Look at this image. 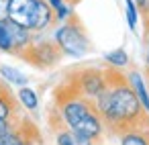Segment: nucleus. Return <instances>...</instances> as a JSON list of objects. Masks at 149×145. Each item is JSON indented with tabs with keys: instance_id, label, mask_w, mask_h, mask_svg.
<instances>
[{
	"instance_id": "obj_17",
	"label": "nucleus",
	"mask_w": 149,
	"mask_h": 145,
	"mask_svg": "<svg viewBox=\"0 0 149 145\" xmlns=\"http://www.w3.org/2000/svg\"><path fill=\"white\" fill-rule=\"evenodd\" d=\"M139 15H143L145 19V25H147V33H149V0H133Z\"/></svg>"
},
{
	"instance_id": "obj_7",
	"label": "nucleus",
	"mask_w": 149,
	"mask_h": 145,
	"mask_svg": "<svg viewBox=\"0 0 149 145\" xmlns=\"http://www.w3.org/2000/svg\"><path fill=\"white\" fill-rule=\"evenodd\" d=\"M6 27H8V35H10V45H13V53L23 55L25 49L33 43V33L17 23H10L6 19Z\"/></svg>"
},
{
	"instance_id": "obj_19",
	"label": "nucleus",
	"mask_w": 149,
	"mask_h": 145,
	"mask_svg": "<svg viewBox=\"0 0 149 145\" xmlns=\"http://www.w3.org/2000/svg\"><path fill=\"white\" fill-rule=\"evenodd\" d=\"M72 135H74V145H94V141L88 139V137H82V135H76V133H72Z\"/></svg>"
},
{
	"instance_id": "obj_18",
	"label": "nucleus",
	"mask_w": 149,
	"mask_h": 145,
	"mask_svg": "<svg viewBox=\"0 0 149 145\" xmlns=\"http://www.w3.org/2000/svg\"><path fill=\"white\" fill-rule=\"evenodd\" d=\"M15 127H17L15 125V119H0V137L6 135V133H10Z\"/></svg>"
},
{
	"instance_id": "obj_1",
	"label": "nucleus",
	"mask_w": 149,
	"mask_h": 145,
	"mask_svg": "<svg viewBox=\"0 0 149 145\" xmlns=\"http://www.w3.org/2000/svg\"><path fill=\"white\" fill-rule=\"evenodd\" d=\"M92 102L110 133L118 135L131 127L149 125V112L141 106L139 98L127 84V78H123L114 70L108 72L106 88Z\"/></svg>"
},
{
	"instance_id": "obj_8",
	"label": "nucleus",
	"mask_w": 149,
	"mask_h": 145,
	"mask_svg": "<svg viewBox=\"0 0 149 145\" xmlns=\"http://www.w3.org/2000/svg\"><path fill=\"white\" fill-rule=\"evenodd\" d=\"M127 84L131 86V90H133V92H135V96L139 98L141 106L149 112V88H147V84H145L143 76H141L137 70H131V72L127 74Z\"/></svg>"
},
{
	"instance_id": "obj_20",
	"label": "nucleus",
	"mask_w": 149,
	"mask_h": 145,
	"mask_svg": "<svg viewBox=\"0 0 149 145\" xmlns=\"http://www.w3.org/2000/svg\"><path fill=\"white\" fill-rule=\"evenodd\" d=\"M8 2H10V0H0V19H6V13H8Z\"/></svg>"
},
{
	"instance_id": "obj_3",
	"label": "nucleus",
	"mask_w": 149,
	"mask_h": 145,
	"mask_svg": "<svg viewBox=\"0 0 149 145\" xmlns=\"http://www.w3.org/2000/svg\"><path fill=\"white\" fill-rule=\"evenodd\" d=\"M106 84H108V72L98 68L78 70L76 74H72V80H70V88L88 100H94L106 88Z\"/></svg>"
},
{
	"instance_id": "obj_5",
	"label": "nucleus",
	"mask_w": 149,
	"mask_h": 145,
	"mask_svg": "<svg viewBox=\"0 0 149 145\" xmlns=\"http://www.w3.org/2000/svg\"><path fill=\"white\" fill-rule=\"evenodd\" d=\"M37 6H39V0H10V2H8L6 19L10 23H17V25H21V27H25V29L31 31Z\"/></svg>"
},
{
	"instance_id": "obj_15",
	"label": "nucleus",
	"mask_w": 149,
	"mask_h": 145,
	"mask_svg": "<svg viewBox=\"0 0 149 145\" xmlns=\"http://www.w3.org/2000/svg\"><path fill=\"white\" fill-rule=\"evenodd\" d=\"M125 13H127L129 29L135 31V29H137V23H139V10H137V6H135L133 0H125Z\"/></svg>"
},
{
	"instance_id": "obj_21",
	"label": "nucleus",
	"mask_w": 149,
	"mask_h": 145,
	"mask_svg": "<svg viewBox=\"0 0 149 145\" xmlns=\"http://www.w3.org/2000/svg\"><path fill=\"white\" fill-rule=\"evenodd\" d=\"M29 145H43V143H41V137L37 135V131L31 133V137H29Z\"/></svg>"
},
{
	"instance_id": "obj_22",
	"label": "nucleus",
	"mask_w": 149,
	"mask_h": 145,
	"mask_svg": "<svg viewBox=\"0 0 149 145\" xmlns=\"http://www.w3.org/2000/svg\"><path fill=\"white\" fill-rule=\"evenodd\" d=\"M145 66H147V72H149V33H147V55H145Z\"/></svg>"
},
{
	"instance_id": "obj_4",
	"label": "nucleus",
	"mask_w": 149,
	"mask_h": 145,
	"mask_svg": "<svg viewBox=\"0 0 149 145\" xmlns=\"http://www.w3.org/2000/svg\"><path fill=\"white\" fill-rule=\"evenodd\" d=\"M23 57L37 68H51L61 59V51L55 41H33L25 49Z\"/></svg>"
},
{
	"instance_id": "obj_10",
	"label": "nucleus",
	"mask_w": 149,
	"mask_h": 145,
	"mask_svg": "<svg viewBox=\"0 0 149 145\" xmlns=\"http://www.w3.org/2000/svg\"><path fill=\"white\" fill-rule=\"evenodd\" d=\"M33 129L29 127V123L25 125H17L10 133L0 137V145H29V137H31Z\"/></svg>"
},
{
	"instance_id": "obj_23",
	"label": "nucleus",
	"mask_w": 149,
	"mask_h": 145,
	"mask_svg": "<svg viewBox=\"0 0 149 145\" xmlns=\"http://www.w3.org/2000/svg\"><path fill=\"white\" fill-rule=\"evenodd\" d=\"M65 2H68V4H72V6H74V4H78V2H80V0H65Z\"/></svg>"
},
{
	"instance_id": "obj_11",
	"label": "nucleus",
	"mask_w": 149,
	"mask_h": 145,
	"mask_svg": "<svg viewBox=\"0 0 149 145\" xmlns=\"http://www.w3.org/2000/svg\"><path fill=\"white\" fill-rule=\"evenodd\" d=\"M19 102L13 96V92L0 84V119H17Z\"/></svg>"
},
{
	"instance_id": "obj_16",
	"label": "nucleus",
	"mask_w": 149,
	"mask_h": 145,
	"mask_svg": "<svg viewBox=\"0 0 149 145\" xmlns=\"http://www.w3.org/2000/svg\"><path fill=\"white\" fill-rule=\"evenodd\" d=\"M0 51L13 53V45H10V35H8V27H6V19H0Z\"/></svg>"
},
{
	"instance_id": "obj_14",
	"label": "nucleus",
	"mask_w": 149,
	"mask_h": 145,
	"mask_svg": "<svg viewBox=\"0 0 149 145\" xmlns=\"http://www.w3.org/2000/svg\"><path fill=\"white\" fill-rule=\"evenodd\" d=\"M0 76L4 80H8L10 84H17V86H27V82H29L27 76H23L19 70H15L10 66H0Z\"/></svg>"
},
{
	"instance_id": "obj_2",
	"label": "nucleus",
	"mask_w": 149,
	"mask_h": 145,
	"mask_svg": "<svg viewBox=\"0 0 149 145\" xmlns=\"http://www.w3.org/2000/svg\"><path fill=\"white\" fill-rule=\"evenodd\" d=\"M53 41L59 47L61 55H70V57H82L90 51V41L80 25V21L74 17H70L68 21H63L55 33H53Z\"/></svg>"
},
{
	"instance_id": "obj_9",
	"label": "nucleus",
	"mask_w": 149,
	"mask_h": 145,
	"mask_svg": "<svg viewBox=\"0 0 149 145\" xmlns=\"http://www.w3.org/2000/svg\"><path fill=\"white\" fill-rule=\"evenodd\" d=\"M120 145H149V125L131 127L123 133H118Z\"/></svg>"
},
{
	"instance_id": "obj_12",
	"label": "nucleus",
	"mask_w": 149,
	"mask_h": 145,
	"mask_svg": "<svg viewBox=\"0 0 149 145\" xmlns=\"http://www.w3.org/2000/svg\"><path fill=\"white\" fill-rule=\"evenodd\" d=\"M17 98H19V102H21L27 110H31V112H35V110L39 108V96H37V92H35L33 88H29V86H21Z\"/></svg>"
},
{
	"instance_id": "obj_13",
	"label": "nucleus",
	"mask_w": 149,
	"mask_h": 145,
	"mask_svg": "<svg viewBox=\"0 0 149 145\" xmlns=\"http://www.w3.org/2000/svg\"><path fill=\"white\" fill-rule=\"evenodd\" d=\"M104 59H106V63H108V66H112L114 70H120V68H127V66H129V55H127V51H125V49L108 51V53L104 55Z\"/></svg>"
},
{
	"instance_id": "obj_6",
	"label": "nucleus",
	"mask_w": 149,
	"mask_h": 145,
	"mask_svg": "<svg viewBox=\"0 0 149 145\" xmlns=\"http://www.w3.org/2000/svg\"><path fill=\"white\" fill-rule=\"evenodd\" d=\"M104 131H106L104 121H102V116L96 112V108H94L90 114H86V116L72 129V133L82 135V137H88V139H92V141H98V139L104 135Z\"/></svg>"
}]
</instances>
